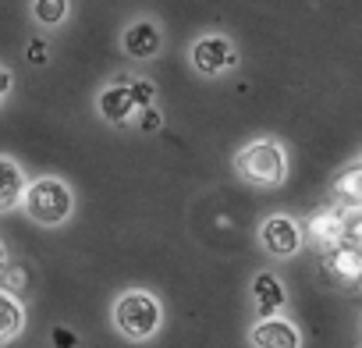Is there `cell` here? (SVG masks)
Listing matches in <instances>:
<instances>
[{
  "label": "cell",
  "instance_id": "6da1fadb",
  "mask_svg": "<svg viewBox=\"0 0 362 348\" xmlns=\"http://www.w3.org/2000/svg\"><path fill=\"white\" fill-rule=\"evenodd\" d=\"M235 167L245 182L252 185H281L284 174H288V156L277 142L270 139H259V142H249L238 156H235Z\"/></svg>",
  "mask_w": 362,
  "mask_h": 348
},
{
  "label": "cell",
  "instance_id": "7a4b0ae2",
  "mask_svg": "<svg viewBox=\"0 0 362 348\" xmlns=\"http://www.w3.org/2000/svg\"><path fill=\"white\" fill-rule=\"evenodd\" d=\"M25 214L43 224V228H57L71 217V189L61 178H40L25 189Z\"/></svg>",
  "mask_w": 362,
  "mask_h": 348
},
{
  "label": "cell",
  "instance_id": "3957f363",
  "mask_svg": "<svg viewBox=\"0 0 362 348\" xmlns=\"http://www.w3.org/2000/svg\"><path fill=\"white\" fill-rule=\"evenodd\" d=\"M160 302L149 291H124L114 306V323L128 341H146L160 330Z\"/></svg>",
  "mask_w": 362,
  "mask_h": 348
},
{
  "label": "cell",
  "instance_id": "277c9868",
  "mask_svg": "<svg viewBox=\"0 0 362 348\" xmlns=\"http://www.w3.org/2000/svg\"><path fill=\"white\" fill-rule=\"evenodd\" d=\"M259 242H263V249H267L270 256L288 260V256H295V253L302 249V228H298L291 217L274 214V217L263 221V228H259Z\"/></svg>",
  "mask_w": 362,
  "mask_h": 348
},
{
  "label": "cell",
  "instance_id": "5b68a950",
  "mask_svg": "<svg viewBox=\"0 0 362 348\" xmlns=\"http://www.w3.org/2000/svg\"><path fill=\"white\" fill-rule=\"evenodd\" d=\"M192 64L199 75H221V71H231L238 64V50L224 36H203L192 47Z\"/></svg>",
  "mask_w": 362,
  "mask_h": 348
},
{
  "label": "cell",
  "instance_id": "8992f818",
  "mask_svg": "<svg viewBox=\"0 0 362 348\" xmlns=\"http://www.w3.org/2000/svg\"><path fill=\"white\" fill-rule=\"evenodd\" d=\"M252 348H302V334L281 313L277 316H263L252 327Z\"/></svg>",
  "mask_w": 362,
  "mask_h": 348
},
{
  "label": "cell",
  "instance_id": "52a82bcc",
  "mask_svg": "<svg viewBox=\"0 0 362 348\" xmlns=\"http://www.w3.org/2000/svg\"><path fill=\"white\" fill-rule=\"evenodd\" d=\"M309 238L320 245V249H337L344 242V214L341 210H320L309 217Z\"/></svg>",
  "mask_w": 362,
  "mask_h": 348
},
{
  "label": "cell",
  "instance_id": "ba28073f",
  "mask_svg": "<svg viewBox=\"0 0 362 348\" xmlns=\"http://www.w3.org/2000/svg\"><path fill=\"white\" fill-rule=\"evenodd\" d=\"M124 54L135 57V61H149L160 54V29L153 22H135L124 29Z\"/></svg>",
  "mask_w": 362,
  "mask_h": 348
},
{
  "label": "cell",
  "instance_id": "9c48e42d",
  "mask_svg": "<svg viewBox=\"0 0 362 348\" xmlns=\"http://www.w3.org/2000/svg\"><path fill=\"white\" fill-rule=\"evenodd\" d=\"M252 302H256L259 320H263V316H277V313L284 309V302H288L284 284H281L274 274H256V281H252Z\"/></svg>",
  "mask_w": 362,
  "mask_h": 348
},
{
  "label": "cell",
  "instance_id": "30bf717a",
  "mask_svg": "<svg viewBox=\"0 0 362 348\" xmlns=\"http://www.w3.org/2000/svg\"><path fill=\"white\" fill-rule=\"evenodd\" d=\"M327 270H330L337 281H344V284H358V281H362V249L341 242L337 249L327 253Z\"/></svg>",
  "mask_w": 362,
  "mask_h": 348
},
{
  "label": "cell",
  "instance_id": "8fae6325",
  "mask_svg": "<svg viewBox=\"0 0 362 348\" xmlns=\"http://www.w3.org/2000/svg\"><path fill=\"white\" fill-rule=\"evenodd\" d=\"M100 114L110 121V124H128L132 114H135V103L128 96V82H117L110 89L100 93Z\"/></svg>",
  "mask_w": 362,
  "mask_h": 348
},
{
  "label": "cell",
  "instance_id": "7c38bea8",
  "mask_svg": "<svg viewBox=\"0 0 362 348\" xmlns=\"http://www.w3.org/2000/svg\"><path fill=\"white\" fill-rule=\"evenodd\" d=\"M25 196V174L15 160L0 156V210H11L18 207Z\"/></svg>",
  "mask_w": 362,
  "mask_h": 348
},
{
  "label": "cell",
  "instance_id": "4fadbf2b",
  "mask_svg": "<svg viewBox=\"0 0 362 348\" xmlns=\"http://www.w3.org/2000/svg\"><path fill=\"white\" fill-rule=\"evenodd\" d=\"M22 327H25V309H22V302H18L11 291L0 288V341L18 337Z\"/></svg>",
  "mask_w": 362,
  "mask_h": 348
},
{
  "label": "cell",
  "instance_id": "5bb4252c",
  "mask_svg": "<svg viewBox=\"0 0 362 348\" xmlns=\"http://www.w3.org/2000/svg\"><path fill=\"white\" fill-rule=\"evenodd\" d=\"M334 192L344 199V203H362V163L348 167L344 174H337V182H334Z\"/></svg>",
  "mask_w": 362,
  "mask_h": 348
},
{
  "label": "cell",
  "instance_id": "9a60e30c",
  "mask_svg": "<svg viewBox=\"0 0 362 348\" xmlns=\"http://www.w3.org/2000/svg\"><path fill=\"white\" fill-rule=\"evenodd\" d=\"M33 15H36L40 25H50L54 29V25H61L68 18V0H36Z\"/></svg>",
  "mask_w": 362,
  "mask_h": 348
},
{
  "label": "cell",
  "instance_id": "2e32d148",
  "mask_svg": "<svg viewBox=\"0 0 362 348\" xmlns=\"http://www.w3.org/2000/svg\"><path fill=\"white\" fill-rule=\"evenodd\" d=\"M128 96H132L135 110H146V107H153V100H156V86L146 82V79H135V82H128Z\"/></svg>",
  "mask_w": 362,
  "mask_h": 348
},
{
  "label": "cell",
  "instance_id": "e0dca14e",
  "mask_svg": "<svg viewBox=\"0 0 362 348\" xmlns=\"http://www.w3.org/2000/svg\"><path fill=\"white\" fill-rule=\"evenodd\" d=\"M344 238L348 245L362 249V203H355L351 210H344Z\"/></svg>",
  "mask_w": 362,
  "mask_h": 348
},
{
  "label": "cell",
  "instance_id": "ac0fdd59",
  "mask_svg": "<svg viewBox=\"0 0 362 348\" xmlns=\"http://www.w3.org/2000/svg\"><path fill=\"white\" fill-rule=\"evenodd\" d=\"M160 124H163V117H160V110H156V107H146V110L139 114V132L153 135V132H160Z\"/></svg>",
  "mask_w": 362,
  "mask_h": 348
},
{
  "label": "cell",
  "instance_id": "d6986e66",
  "mask_svg": "<svg viewBox=\"0 0 362 348\" xmlns=\"http://www.w3.org/2000/svg\"><path fill=\"white\" fill-rule=\"evenodd\" d=\"M0 277H4V291H11V295L29 284V274L25 270H11V267H4V274H0Z\"/></svg>",
  "mask_w": 362,
  "mask_h": 348
},
{
  "label": "cell",
  "instance_id": "ffe728a7",
  "mask_svg": "<svg viewBox=\"0 0 362 348\" xmlns=\"http://www.w3.org/2000/svg\"><path fill=\"white\" fill-rule=\"evenodd\" d=\"M25 57H29L33 64H47V57H50V54H47V43H43V40H33L29 50H25Z\"/></svg>",
  "mask_w": 362,
  "mask_h": 348
},
{
  "label": "cell",
  "instance_id": "44dd1931",
  "mask_svg": "<svg viewBox=\"0 0 362 348\" xmlns=\"http://www.w3.org/2000/svg\"><path fill=\"white\" fill-rule=\"evenodd\" d=\"M54 344H57V348H75L78 341H75V334H71V330L57 327V330H54Z\"/></svg>",
  "mask_w": 362,
  "mask_h": 348
},
{
  "label": "cell",
  "instance_id": "7402d4cb",
  "mask_svg": "<svg viewBox=\"0 0 362 348\" xmlns=\"http://www.w3.org/2000/svg\"><path fill=\"white\" fill-rule=\"evenodd\" d=\"M11 93V71L8 68H0V100H4Z\"/></svg>",
  "mask_w": 362,
  "mask_h": 348
},
{
  "label": "cell",
  "instance_id": "603a6c76",
  "mask_svg": "<svg viewBox=\"0 0 362 348\" xmlns=\"http://www.w3.org/2000/svg\"><path fill=\"white\" fill-rule=\"evenodd\" d=\"M4 267H8V249H4V242H0V274H4Z\"/></svg>",
  "mask_w": 362,
  "mask_h": 348
}]
</instances>
